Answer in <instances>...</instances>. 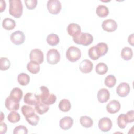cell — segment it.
Masks as SVG:
<instances>
[{"mask_svg":"<svg viewBox=\"0 0 134 134\" xmlns=\"http://www.w3.org/2000/svg\"><path fill=\"white\" fill-rule=\"evenodd\" d=\"M41 94L39 95L40 101L48 105L54 104L57 100L56 96L53 94H50V92L47 87L41 86L40 87Z\"/></svg>","mask_w":134,"mask_h":134,"instance_id":"obj_1","label":"cell"},{"mask_svg":"<svg viewBox=\"0 0 134 134\" xmlns=\"http://www.w3.org/2000/svg\"><path fill=\"white\" fill-rule=\"evenodd\" d=\"M9 13L10 15L15 18H18L23 14V6L20 0H9Z\"/></svg>","mask_w":134,"mask_h":134,"instance_id":"obj_2","label":"cell"},{"mask_svg":"<svg viewBox=\"0 0 134 134\" xmlns=\"http://www.w3.org/2000/svg\"><path fill=\"white\" fill-rule=\"evenodd\" d=\"M73 40L77 44L87 46L92 43L93 41V37L90 33L81 32L79 36L73 38Z\"/></svg>","mask_w":134,"mask_h":134,"instance_id":"obj_3","label":"cell"},{"mask_svg":"<svg viewBox=\"0 0 134 134\" xmlns=\"http://www.w3.org/2000/svg\"><path fill=\"white\" fill-rule=\"evenodd\" d=\"M81 57V52L77 47L71 46L68 49L66 52V57L69 61L72 62L77 61Z\"/></svg>","mask_w":134,"mask_h":134,"instance_id":"obj_4","label":"cell"},{"mask_svg":"<svg viewBox=\"0 0 134 134\" xmlns=\"http://www.w3.org/2000/svg\"><path fill=\"white\" fill-rule=\"evenodd\" d=\"M60 60V54L55 49H50L47 53V61L50 64H56Z\"/></svg>","mask_w":134,"mask_h":134,"instance_id":"obj_5","label":"cell"},{"mask_svg":"<svg viewBox=\"0 0 134 134\" xmlns=\"http://www.w3.org/2000/svg\"><path fill=\"white\" fill-rule=\"evenodd\" d=\"M48 11L52 14H59L61 9V4L58 0H49L47 5Z\"/></svg>","mask_w":134,"mask_h":134,"instance_id":"obj_6","label":"cell"},{"mask_svg":"<svg viewBox=\"0 0 134 134\" xmlns=\"http://www.w3.org/2000/svg\"><path fill=\"white\" fill-rule=\"evenodd\" d=\"M10 40L15 45L23 44L25 40V35L23 32L17 30L13 32L10 36Z\"/></svg>","mask_w":134,"mask_h":134,"instance_id":"obj_7","label":"cell"},{"mask_svg":"<svg viewBox=\"0 0 134 134\" xmlns=\"http://www.w3.org/2000/svg\"><path fill=\"white\" fill-rule=\"evenodd\" d=\"M30 61H33L38 63L41 64L44 60V55L42 51L39 49L32 50L29 54Z\"/></svg>","mask_w":134,"mask_h":134,"instance_id":"obj_8","label":"cell"},{"mask_svg":"<svg viewBox=\"0 0 134 134\" xmlns=\"http://www.w3.org/2000/svg\"><path fill=\"white\" fill-rule=\"evenodd\" d=\"M102 27L106 31L113 32L117 29V24L114 19H108L103 21L102 24Z\"/></svg>","mask_w":134,"mask_h":134,"instance_id":"obj_9","label":"cell"},{"mask_svg":"<svg viewBox=\"0 0 134 134\" xmlns=\"http://www.w3.org/2000/svg\"><path fill=\"white\" fill-rule=\"evenodd\" d=\"M98 127L103 132H107L112 127V121L110 118L103 117L99 119L98 121Z\"/></svg>","mask_w":134,"mask_h":134,"instance_id":"obj_10","label":"cell"},{"mask_svg":"<svg viewBox=\"0 0 134 134\" xmlns=\"http://www.w3.org/2000/svg\"><path fill=\"white\" fill-rule=\"evenodd\" d=\"M40 98L39 95L32 93H27L25 94L24 98V102L30 105H36L40 102Z\"/></svg>","mask_w":134,"mask_h":134,"instance_id":"obj_11","label":"cell"},{"mask_svg":"<svg viewBox=\"0 0 134 134\" xmlns=\"http://www.w3.org/2000/svg\"><path fill=\"white\" fill-rule=\"evenodd\" d=\"M130 86L127 83L122 82L120 83L116 89L117 95L121 97L127 96L130 92Z\"/></svg>","mask_w":134,"mask_h":134,"instance_id":"obj_12","label":"cell"},{"mask_svg":"<svg viewBox=\"0 0 134 134\" xmlns=\"http://www.w3.org/2000/svg\"><path fill=\"white\" fill-rule=\"evenodd\" d=\"M5 105L7 109L10 111L17 110L19 108V102L8 96L5 100Z\"/></svg>","mask_w":134,"mask_h":134,"instance_id":"obj_13","label":"cell"},{"mask_svg":"<svg viewBox=\"0 0 134 134\" xmlns=\"http://www.w3.org/2000/svg\"><path fill=\"white\" fill-rule=\"evenodd\" d=\"M67 31L69 35L75 38L81 32L80 26L76 23H71L67 27Z\"/></svg>","mask_w":134,"mask_h":134,"instance_id":"obj_14","label":"cell"},{"mask_svg":"<svg viewBox=\"0 0 134 134\" xmlns=\"http://www.w3.org/2000/svg\"><path fill=\"white\" fill-rule=\"evenodd\" d=\"M93 68V63L89 60H83L80 64L79 69L81 72L83 73H90Z\"/></svg>","mask_w":134,"mask_h":134,"instance_id":"obj_15","label":"cell"},{"mask_svg":"<svg viewBox=\"0 0 134 134\" xmlns=\"http://www.w3.org/2000/svg\"><path fill=\"white\" fill-rule=\"evenodd\" d=\"M120 103L116 100H113L109 102L106 106V110L109 114H115L120 109Z\"/></svg>","mask_w":134,"mask_h":134,"instance_id":"obj_16","label":"cell"},{"mask_svg":"<svg viewBox=\"0 0 134 134\" xmlns=\"http://www.w3.org/2000/svg\"><path fill=\"white\" fill-rule=\"evenodd\" d=\"M97 97L99 102L101 103H106L110 98L109 92L107 89L101 88L97 93Z\"/></svg>","mask_w":134,"mask_h":134,"instance_id":"obj_17","label":"cell"},{"mask_svg":"<svg viewBox=\"0 0 134 134\" xmlns=\"http://www.w3.org/2000/svg\"><path fill=\"white\" fill-rule=\"evenodd\" d=\"M73 124V119L69 117L65 116L61 118L60 120L59 126L63 130H68L71 128Z\"/></svg>","mask_w":134,"mask_h":134,"instance_id":"obj_18","label":"cell"},{"mask_svg":"<svg viewBox=\"0 0 134 134\" xmlns=\"http://www.w3.org/2000/svg\"><path fill=\"white\" fill-rule=\"evenodd\" d=\"M95 47L96 52L99 57L105 55L108 52V46L106 43H98L96 46H95Z\"/></svg>","mask_w":134,"mask_h":134,"instance_id":"obj_19","label":"cell"},{"mask_svg":"<svg viewBox=\"0 0 134 134\" xmlns=\"http://www.w3.org/2000/svg\"><path fill=\"white\" fill-rule=\"evenodd\" d=\"M2 26L7 30H11L15 27L16 22L10 18H6L3 20Z\"/></svg>","mask_w":134,"mask_h":134,"instance_id":"obj_20","label":"cell"},{"mask_svg":"<svg viewBox=\"0 0 134 134\" xmlns=\"http://www.w3.org/2000/svg\"><path fill=\"white\" fill-rule=\"evenodd\" d=\"M23 95V91L19 87H14L12 90L9 96L19 102L22 98Z\"/></svg>","mask_w":134,"mask_h":134,"instance_id":"obj_21","label":"cell"},{"mask_svg":"<svg viewBox=\"0 0 134 134\" xmlns=\"http://www.w3.org/2000/svg\"><path fill=\"white\" fill-rule=\"evenodd\" d=\"M27 69L31 73L37 74L39 72L40 68L39 63L33 61H30L27 64Z\"/></svg>","mask_w":134,"mask_h":134,"instance_id":"obj_22","label":"cell"},{"mask_svg":"<svg viewBox=\"0 0 134 134\" xmlns=\"http://www.w3.org/2000/svg\"><path fill=\"white\" fill-rule=\"evenodd\" d=\"M46 40L47 43L51 46H55L57 45L60 42V39L59 36L57 34L54 33L49 34L47 36Z\"/></svg>","mask_w":134,"mask_h":134,"instance_id":"obj_23","label":"cell"},{"mask_svg":"<svg viewBox=\"0 0 134 134\" xmlns=\"http://www.w3.org/2000/svg\"><path fill=\"white\" fill-rule=\"evenodd\" d=\"M35 109L38 114L43 115L49 110V106L42 102H39L35 106Z\"/></svg>","mask_w":134,"mask_h":134,"instance_id":"obj_24","label":"cell"},{"mask_svg":"<svg viewBox=\"0 0 134 134\" xmlns=\"http://www.w3.org/2000/svg\"><path fill=\"white\" fill-rule=\"evenodd\" d=\"M133 55V52L132 49L128 47H124L121 51V58L126 61L130 60Z\"/></svg>","mask_w":134,"mask_h":134,"instance_id":"obj_25","label":"cell"},{"mask_svg":"<svg viewBox=\"0 0 134 134\" xmlns=\"http://www.w3.org/2000/svg\"><path fill=\"white\" fill-rule=\"evenodd\" d=\"M59 108L60 110L63 112L69 111L71 108V103L68 99H62L59 104Z\"/></svg>","mask_w":134,"mask_h":134,"instance_id":"obj_26","label":"cell"},{"mask_svg":"<svg viewBox=\"0 0 134 134\" xmlns=\"http://www.w3.org/2000/svg\"><path fill=\"white\" fill-rule=\"evenodd\" d=\"M80 122L81 125L85 128H90L93 125L92 119L87 116H82L80 117Z\"/></svg>","mask_w":134,"mask_h":134,"instance_id":"obj_27","label":"cell"},{"mask_svg":"<svg viewBox=\"0 0 134 134\" xmlns=\"http://www.w3.org/2000/svg\"><path fill=\"white\" fill-rule=\"evenodd\" d=\"M17 81L21 85L26 86L30 82V77L25 73H21L17 76Z\"/></svg>","mask_w":134,"mask_h":134,"instance_id":"obj_28","label":"cell"},{"mask_svg":"<svg viewBox=\"0 0 134 134\" xmlns=\"http://www.w3.org/2000/svg\"><path fill=\"white\" fill-rule=\"evenodd\" d=\"M96 13L99 17H106L109 14L108 8L104 5H99L96 9Z\"/></svg>","mask_w":134,"mask_h":134,"instance_id":"obj_29","label":"cell"},{"mask_svg":"<svg viewBox=\"0 0 134 134\" xmlns=\"http://www.w3.org/2000/svg\"><path fill=\"white\" fill-rule=\"evenodd\" d=\"M21 112L25 118L29 117L35 114V109L28 105H24L22 106Z\"/></svg>","mask_w":134,"mask_h":134,"instance_id":"obj_30","label":"cell"},{"mask_svg":"<svg viewBox=\"0 0 134 134\" xmlns=\"http://www.w3.org/2000/svg\"><path fill=\"white\" fill-rule=\"evenodd\" d=\"M108 71L107 65L103 62L98 63L95 67L96 72L99 75H104L107 73Z\"/></svg>","mask_w":134,"mask_h":134,"instance_id":"obj_31","label":"cell"},{"mask_svg":"<svg viewBox=\"0 0 134 134\" xmlns=\"http://www.w3.org/2000/svg\"><path fill=\"white\" fill-rule=\"evenodd\" d=\"M116 78L113 75H109L106 77L104 80L105 84L109 88L114 87L116 83Z\"/></svg>","mask_w":134,"mask_h":134,"instance_id":"obj_32","label":"cell"},{"mask_svg":"<svg viewBox=\"0 0 134 134\" xmlns=\"http://www.w3.org/2000/svg\"><path fill=\"white\" fill-rule=\"evenodd\" d=\"M7 119L8 121L11 123H16L18 122L20 119V115L15 110L12 111L7 116Z\"/></svg>","mask_w":134,"mask_h":134,"instance_id":"obj_33","label":"cell"},{"mask_svg":"<svg viewBox=\"0 0 134 134\" xmlns=\"http://www.w3.org/2000/svg\"><path fill=\"white\" fill-rule=\"evenodd\" d=\"M127 123L128 122L126 114H120L117 118V124L118 127L121 129L125 128Z\"/></svg>","mask_w":134,"mask_h":134,"instance_id":"obj_34","label":"cell"},{"mask_svg":"<svg viewBox=\"0 0 134 134\" xmlns=\"http://www.w3.org/2000/svg\"><path fill=\"white\" fill-rule=\"evenodd\" d=\"M0 63V69L2 71H6L10 66V62L6 57H1Z\"/></svg>","mask_w":134,"mask_h":134,"instance_id":"obj_35","label":"cell"},{"mask_svg":"<svg viewBox=\"0 0 134 134\" xmlns=\"http://www.w3.org/2000/svg\"><path fill=\"white\" fill-rule=\"evenodd\" d=\"M26 119L28 123H29L30 125L32 126H36L38 124L40 118L37 114H35L29 117L26 118Z\"/></svg>","mask_w":134,"mask_h":134,"instance_id":"obj_36","label":"cell"},{"mask_svg":"<svg viewBox=\"0 0 134 134\" xmlns=\"http://www.w3.org/2000/svg\"><path fill=\"white\" fill-rule=\"evenodd\" d=\"M14 134H27L28 133V129L24 125H19L16 127L13 130Z\"/></svg>","mask_w":134,"mask_h":134,"instance_id":"obj_37","label":"cell"},{"mask_svg":"<svg viewBox=\"0 0 134 134\" xmlns=\"http://www.w3.org/2000/svg\"><path fill=\"white\" fill-rule=\"evenodd\" d=\"M88 54L89 57L93 60H96L99 58V57L98 56V55L97 54V53L96 52L95 46L91 47L89 49L88 52Z\"/></svg>","mask_w":134,"mask_h":134,"instance_id":"obj_38","label":"cell"},{"mask_svg":"<svg viewBox=\"0 0 134 134\" xmlns=\"http://www.w3.org/2000/svg\"><path fill=\"white\" fill-rule=\"evenodd\" d=\"M25 5L27 8L29 10H32L35 8L37 5V0H25Z\"/></svg>","mask_w":134,"mask_h":134,"instance_id":"obj_39","label":"cell"},{"mask_svg":"<svg viewBox=\"0 0 134 134\" xmlns=\"http://www.w3.org/2000/svg\"><path fill=\"white\" fill-rule=\"evenodd\" d=\"M126 118L127 120L128 123L132 122L134 120V111L133 110H130L128 111L127 114H126Z\"/></svg>","mask_w":134,"mask_h":134,"instance_id":"obj_40","label":"cell"},{"mask_svg":"<svg viewBox=\"0 0 134 134\" xmlns=\"http://www.w3.org/2000/svg\"><path fill=\"white\" fill-rule=\"evenodd\" d=\"M7 127L5 123L1 122L0 125V133L1 134H4L7 131Z\"/></svg>","mask_w":134,"mask_h":134,"instance_id":"obj_41","label":"cell"},{"mask_svg":"<svg viewBox=\"0 0 134 134\" xmlns=\"http://www.w3.org/2000/svg\"><path fill=\"white\" fill-rule=\"evenodd\" d=\"M1 12H3L5 10L6 8V2L5 1H1Z\"/></svg>","mask_w":134,"mask_h":134,"instance_id":"obj_42","label":"cell"},{"mask_svg":"<svg viewBox=\"0 0 134 134\" xmlns=\"http://www.w3.org/2000/svg\"><path fill=\"white\" fill-rule=\"evenodd\" d=\"M128 43L130 45L133 46V34L129 36L128 38Z\"/></svg>","mask_w":134,"mask_h":134,"instance_id":"obj_43","label":"cell"}]
</instances>
